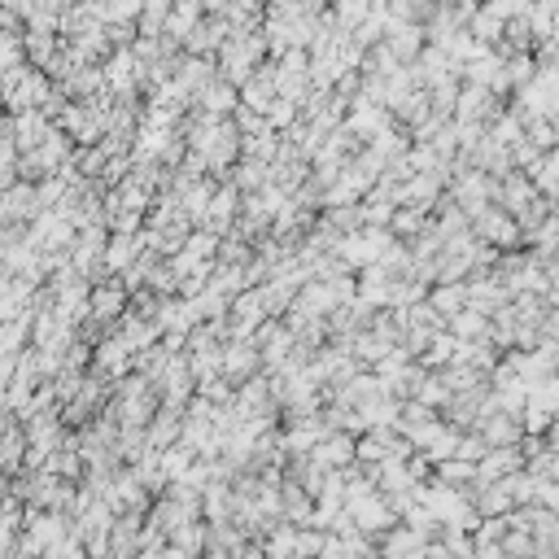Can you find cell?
<instances>
[{
	"instance_id": "cell-9",
	"label": "cell",
	"mask_w": 559,
	"mask_h": 559,
	"mask_svg": "<svg viewBox=\"0 0 559 559\" xmlns=\"http://www.w3.org/2000/svg\"><path fill=\"white\" fill-rule=\"evenodd\" d=\"M171 546L184 555H201L210 546V525H201V520H184L180 529H171Z\"/></svg>"
},
{
	"instance_id": "cell-3",
	"label": "cell",
	"mask_w": 559,
	"mask_h": 559,
	"mask_svg": "<svg viewBox=\"0 0 559 559\" xmlns=\"http://www.w3.org/2000/svg\"><path fill=\"white\" fill-rule=\"evenodd\" d=\"M258 367H263V359H258V346L249 337L219 350V376L223 380H245V376H254Z\"/></svg>"
},
{
	"instance_id": "cell-7",
	"label": "cell",
	"mask_w": 559,
	"mask_h": 559,
	"mask_svg": "<svg viewBox=\"0 0 559 559\" xmlns=\"http://www.w3.org/2000/svg\"><path fill=\"white\" fill-rule=\"evenodd\" d=\"M193 97L201 101V114L219 118V114H228L232 105H236V88H232L228 79H214V83H201V88L193 92Z\"/></svg>"
},
{
	"instance_id": "cell-8",
	"label": "cell",
	"mask_w": 559,
	"mask_h": 559,
	"mask_svg": "<svg viewBox=\"0 0 559 559\" xmlns=\"http://www.w3.org/2000/svg\"><path fill=\"white\" fill-rule=\"evenodd\" d=\"M437 468V485H455V490H472L477 485V463H468V459H442V463H433Z\"/></svg>"
},
{
	"instance_id": "cell-12",
	"label": "cell",
	"mask_w": 559,
	"mask_h": 559,
	"mask_svg": "<svg viewBox=\"0 0 559 559\" xmlns=\"http://www.w3.org/2000/svg\"><path fill=\"white\" fill-rule=\"evenodd\" d=\"M18 62H22V35L0 31V75H5V70H14Z\"/></svg>"
},
{
	"instance_id": "cell-1",
	"label": "cell",
	"mask_w": 559,
	"mask_h": 559,
	"mask_svg": "<svg viewBox=\"0 0 559 559\" xmlns=\"http://www.w3.org/2000/svg\"><path fill=\"white\" fill-rule=\"evenodd\" d=\"M53 97V83L44 79V70H31V66H14L0 75V101L9 105V110H44V101Z\"/></svg>"
},
{
	"instance_id": "cell-4",
	"label": "cell",
	"mask_w": 559,
	"mask_h": 559,
	"mask_svg": "<svg viewBox=\"0 0 559 559\" xmlns=\"http://www.w3.org/2000/svg\"><path fill=\"white\" fill-rule=\"evenodd\" d=\"M477 437L485 446H516L520 437H525V428H520L516 415L485 411V415H477Z\"/></svg>"
},
{
	"instance_id": "cell-11",
	"label": "cell",
	"mask_w": 559,
	"mask_h": 559,
	"mask_svg": "<svg viewBox=\"0 0 559 559\" xmlns=\"http://www.w3.org/2000/svg\"><path fill=\"white\" fill-rule=\"evenodd\" d=\"M367 9H372V0H337V5H332V22H337L341 31H354L367 18Z\"/></svg>"
},
{
	"instance_id": "cell-6",
	"label": "cell",
	"mask_w": 559,
	"mask_h": 559,
	"mask_svg": "<svg viewBox=\"0 0 559 559\" xmlns=\"http://www.w3.org/2000/svg\"><path fill=\"white\" fill-rule=\"evenodd\" d=\"M228 35H232V27H228V22H223L219 14H214L210 22H197V27L184 35V49L193 53V57L219 53V49H223V40H228Z\"/></svg>"
},
{
	"instance_id": "cell-2",
	"label": "cell",
	"mask_w": 559,
	"mask_h": 559,
	"mask_svg": "<svg viewBox=\"0 0 559 559\" xmlns=\"http://www.w3.org/2000/svg\"><path fill=\"white\" fill-rule=\"evenodd\" d=\"M468 228H472V236L477 241H490V245H498V249H511V245H520V228H516V219H511L507 210H477L468 219Z\"/></svg>"
},
{
	"instance_id": "cell-5",
	"label": "cell",
	"mask_w": 559,
	"mask_h": 559,
	"mask_svg": "<svg viewBox=\"0 0 559 559\" xmlns=\"http://www.w3.org/2000/svg\"><path fill=\"white\" fill-rule=\"evenodd\" d=\"M127 289L123 284H105V289H88V315L92 319H101L105 328L114 324V319H123L127 315Z\"/></svg>"
},
{
	"instance_id": "cell-10",
	"label": "cell",
	"mask_w": 559,
	"mask_h": 559,
	"mask_svg": "<svg viewBox=\"0 0 559 559\" xmlns=\"http://www.w3.org/2000/svg\"><path fill=\"white\" fill-rule=\"evenodd\" d=\"M428 306H433L442 319H450V315H459L463 306H468V293H463L459 280L455 284H442V289H433V302H428Z\"/></svg>"
}]
</instances>
